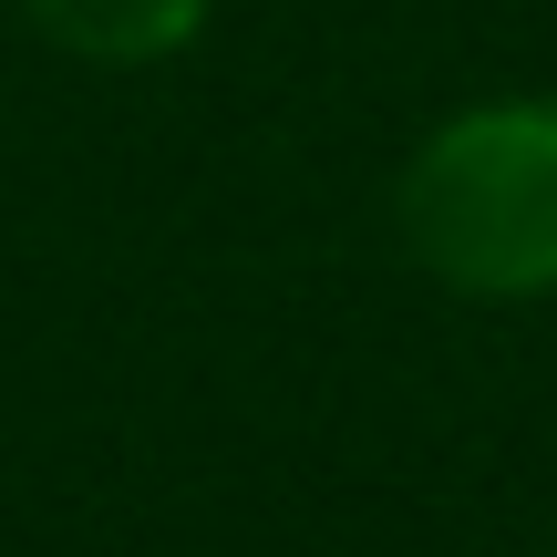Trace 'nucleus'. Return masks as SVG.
I'll return each mask as SVG.
<instances>
[{"mask_svg": "<svg viewBox=\"0 0 557 557\" xmlns=\"http://www.w3.org/2000/svg\"><path fill=\"white\" fill-rule=\"evenodd\" d=\"M403 238L465 299L557 289V94L444 114L403 165Z\"/></svg>", "mask_w": 557, "mask_h": 557, "instance_id": "f257e3e1", "label": "nucleus"}, {"mask_svg": "<svg viewBox=\"0 0 557 557\" xmlns=\"http://www.w3.org/2000/svg\"><path fill=\"white\" fill-rule=\"evenodd\" d=\"M21 11H32L73 62H114V73H124V62L186 52V41L207 32L218 0H21Z\"/></svg>", "mask_w": 557, "mask_h": 557, "instance_id": "f03ea898", "label": "nucleus"}]
</instances>
